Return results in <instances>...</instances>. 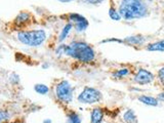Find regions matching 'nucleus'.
Returning <instances> with one entry per match:
<instances>
[{"instance_id":"1","label":"nucleus","mask_w":164,"mask_h":123,"mask_svg":"<svg viewBox=\"0 0 164 123\" xmlns=\"http://www.w3.org/2000/svg\"><path fill=\"white\" fill-rule=\"evenodd\" d=\"M63 55H69L81 63H90L94 60L96 53L90 45L81 41H75L69 45H63Z\"/></svg>"},{"instance_id":"2","label":"nucleus","mask_w":164,"mask_h":123,"mask_svg":"<svg viewBox=\"0 0 164 123\" xmlns=\"http://www.w3.org/2000/svg\"><path fill=\"white\" fill-rule=\"evenodd\" d=\"M148 8L143 0H122L119 6V14L126 21L144 18Z\"/></svg>"},{"instance_id":"3","label":"nucleus","mask_w":164,"mask_h":123,"mask_svg":"<svg viewBox=\"0 0 164 123\" xmlns=\"http://www.w3.org/2000/svg\"><path fill=\"white\" fill-rule=\"evenodd\" d=\"M18 39L28 46H39L46 39V34L43 30L21 31L18 33Z\"/></svg>"},{"instance_id":"4","label":"nucleus","mask_w":164,"mask_h":123,"mask_svg":"<svg viewBox=\"0 0 164 123\" xmlns=\"http://www.w3.org/2000/svg\"><path fill=\"white\" fill-rule=\"evenodd\" d=\"M55 96L61 102L69 104L73 100V88L67 80H63L55 86Z\"/></svg>"},{"instance_id":"5","label":"nucleus","mask_w":164,"mask_h":123,"mask_svg":"<svg viewBox=\"0 0 164 123\" xmlns=\"http://www.w3.org/2000/svg\"><path fill=\"white\" fill-rule=\"evenodd\" d=\"M102 100V92L94 87L85 86L78 96V101L81 104H94Z\"/></svg>"},{"instance_id":"6","label":"nucleus","mask_w":164,"mask_h":123,"mask_svg":"<svg viewBox=\"0 0 164 123\" xmlns=\"http://www.w3.org/2000/svg\"><path fill=\"white\" fill-rule=\"evenodd\" d=\"M154 80V75L148 70H145V69H140L137 72V74L135 75V82L137 84H149Z\"/></svg>"},{"instance_id":"7","label":"nucleus","mask_w":164,"mask_h":123,"mask_svg":"<svg viewBox=\"0 0 164 123\" xmlns=\"http://www.w3.org/2000/svg\"><path fill=\"white\" fill-rule=\"evenodd\" d=\"M104 118V112L101 108H94L90 116V123H102Z\"/></svg>"},{"instance_id":"8","label":"nucleus","mask_w":164,"mask_h":123,"mask_svg":"<svg viewBox=\"0 0 164 123\" xmlns=\"http://www.w3.org/2000/svg\"><path fill=\"white\" fill-rule=\"evenodd\" d=\"M122 42L127 43L128 45H140L145 42V39L142 36H129L123 39Z\"/></svg>"},{"instance_id":"9","label":"nucleus","mask_w":164,"mask_h":123,"mask_svg":"<svg viewBox=\"0 0 164 123\" xmlns=\"http://www.w3.org/2000/svg\"><path fill=\"white\" fill-rule=\"evenodd\" d=\"M139 101L140 102H142L143 104L147 106H152V107H156V106H158V100L155 98H153V96H139Z\"/></svg>"},{"instance_id":"10","label":"nucleus","mask_w":164,"mask_h":123,"mask_svg":"<svg viewBox=\"0 0 164 123\" xmlns=\"http://www.w3.org/2000/svg\"><path fill=\"white\" fill-rule=\"evenodd\" d=\"M123 121L125 123H137V117L133 110H127L124 114H123Z\"/></svg>"},{"instance_id":"11","label":"nucleus","mask_w":164,"mask_h":123,"mask_svg":"<svg viewBox=\"0 0 164 123\" xmlns=\"http://www.w3.org/2000/svg\"><path fill=\"white\" fill-rule=\"evenodd\" d=\"M147 50L149 51H164V40H160L158 42H155L150 44L147 47Z\"/></svg>"},{"instance_id":"12","label":"nucleus","mask_w":164,"mask_h":123,"mask_svg":"<svg viewBox=\"0 0 164 123\" xmlns=\"http://www.w3.org/2000/svg\"><path fill=\"white\" fill-rule=\"evenodd\" d=\"M72 24H67L66 26L64 27V29L62 30V33L60 34V37H59V41L60 42H62V41H64L66 39L67 37H68L69 33H70L71 29H72Z\"/></svg>"},{"instance_id":"13","label":"nucleus","mask_w":164,"mask_h":123,"mask_svg":"<svg viewBox=\"0 0 164 123\" xmlns=\"http://www.w3.org/2000/svg\"><path fill=\"white\" fill-rule=\"evenodd\" d=\"M30 19V14L28 12H21L19 14V16L16 19V23L18 25H24L25 23H27Z\"/></svg>"},{"instance_id":"14","label":"nucleus","mask_w":164,"mask_h":123,"mask_svg":"<svg viewBox=\"0 0 164 123\" xmlns=\"http://www.w3.org/2000/svg\"><path fill=\"white\" fill-rule=\"evenodd\" d=\"M34 89H35V91L39 94H46L47 92L49 91V88L47 87L45 84H36V85L34 86Z\"/></svg>"},{"instance_id":"15","label":"nucleus","mask_w":164,"mask_h":123,"mask_svg":"<svg viewBox=\"0 0 164 123\" xmlns=\"http://www.w3.org/2000/svg\"><path fill=\"white\" fill-rule=\"evenodd\" d=\"M69 19H70V21L74 22L75 24L87 21L84 17H82L81 14H69Z\"/></svg>"},{"instance_id":"16","label":"nucleus","mask_w":164,"mask_h":123,"mask_svg":"<svg viewBox=\"0 0 164 123\" xmlns=\"http://www.w3.org/2000/svg\"><path fill=\"white\" fill-rule=\"evenodd\" d=\"M68 123H81V118L78 114L71 113L68 115Z\"/></svg>"},{"instance_id":"17","label":"nucleus","mask_w":164,"mask_h":123,"mask_svg":"<svg viewBox=\"0 0 164 123\" xmlns=\"http://www.w3.org/2000/svg\"><path fill=\"white\" fill-rule=\"evenodd\" d=\"M88 27V21L85 22H81V23H77L75 24V29H76L77 32H83L87 29Z\"/></svg>"},{"instance_id":"18","label":"nucleus","mask_w":164,"mask_h":123,"mask_svg":"<svg viewBox=\"0 0 164 123\" xmlns=\"http://www.w3.org/2000/svg\"><path fill=\"white\" fill-rule=\"evenodd\" d=\"M109 16H110V18L114 21H120L121 20V16L119 14V12H116V9L115 8H113V7H111L109 9Z\"/></svg>"},{"instance_id":"19","label":"nucleus","mask_w":164,"mask_h":123,"mask_svg":"<svg viewBox=\"0 0 164 123\" xmlns=\"http://www.w3.org/2000/svg\"><path fill=\"white\" fill-rule=\"evenodd\" d=\"M128 74H129V70L126 68H124V69H120V70H118L117 72H115L113 74V76L116 77V78H122V77L126 76V75H128Z\"/></svg>"},{"instance_id":"20","label":"nucleus","mask_w":164,"mask_h":123,"mask_svg":"<svg viewBox=\"0 0 164 123\" xmlns=\"http://www.w3.org/2000/svg\"><path fill=\"white\" fill-rule=\"evenodd\" d=\"M8 118H9V114L4 110H0V122L6 121L8 120Z\"/></svg>"},{"instance_id":"21","label":"nucleus","mask_w":164,"mask_h":123,"mask_svg":"<svg viewBox=\"0 0 164 123\" xmlns=\"http://www.w3.org/2000/svg\"><path fill=\"white\" fill-rule=\"evenodd\" d=\"M158 78H159V80H160L161 82V84L164 86V67L163 68H161L160 70H159V72H158Z\"/></svg>"},{"instance_id":"22","label":"nucleus","mask_w":164,"mask_h":123,"mask_svg":"<svg viewBox=\"0 0 164 123\" xmlns=\"http://www.w3.org/2000/svg\"><path fill=\"white\" fill-rule=\"evenodd\" d=\"M87 2H89V3H91V4H99V3H101V2H103L104 0H86Z\"/></svg>"},{"instance_id":"23","label":"nucleus","mask_w":164,"mask_h":123,"mask_svg":"<svg viewBox=\"0 0 164 123\" xmlns=\"http://www.w3.org/2000/svg\"><path fill=\"white\" fill-rule=\"evenodd\" d=\"M159 99H160V100H162V101H164V92H163V94H161L160 96H159Z\"/></svg>"},{"instance_id":"24","label":"nucleus","mask_w":164,"mask_h":123,"mask_svg":"<svg viewBox=\"0 0 164 123\" xmlns=\"http://www.w3.org/2000/svg\"><path fill=\"white\" fill-rule=\"evenodd\" d=\"M59 1H61V2H70V1H73V0H59Z\"/></svg>"},{"instance_id":"25","label":"nucleus","mask_w":164,"mask_h":123,"mask_svg":"<svg viewBox=\"0 0 164 123\" xmlns=\"http://www.w3.org/2000/svg\"><path fill=\"white\" fill-rule=\"evenodd\" d=\"M43 123H51V120L46 119V120H44V122H43Z\"/></svg>"}]
</instances>
